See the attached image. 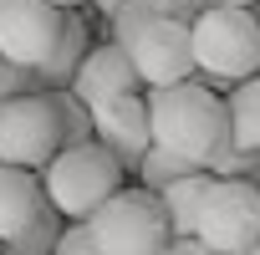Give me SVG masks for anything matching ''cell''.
I'll return each mask as SVG.
<instances>
[{
	"mask_svg": "<svg viewBox=\"0 0 260 255\" xmlns=\"http://www.w3.org/2000/svg\"><path fill=\"white\" fill-rule=\"evenodd\" d=\"M51 97H56V107H61L67 148H72V143H92V107H87V102H77V92H72V87H56Z\"/></svg>",
	"mask_w": 260,
	"mask_h": 255,
	"instance_id": "obj_18",
	"label": "cell"
},
{
	"mask_svg": "<svg viewBox=\"0 0 260 255\" xmlns=\"http://www.w3.org/2000/svg\"><path fill=\"white\" fill-rule=\"evenodd\" d=\"M92 138L122 164V169H138V158L153 148V117H148V97L127 92L112 97L102 107H92Z\"/></svg>",
	"mask_w": 260,
	"mask_h": 255,
	"instance_id": "obj_9",
	"label": "cell"
},
{
	"mask_svg": "<svg viewBox=\"0 0 260 255\" xmlns=\"http://www.w3.org/2000/svg\"><path fill=\"white\" fill-rule=\"evenodd\" d=\"M87 56H92V31H87V21H82L77 11H67V26H61V41H56V51H51V56L36 67V82H41V92L72 87Z\"/></svg>",
	"mask_w": 260,
	"mask_h": 255,
	"instance_id": "obj_12",
	"label": "cell"
},
{
	"mask_svg": "<svg viewBox=\"0 0 260 255\" xmlns=\"http://www.w3.org/2000/svg\"><path fill=\"white\" fill-rule=\"evenodd\" d=\"M87 230L102 255H164L174 245L169 214H164L158 194H148V189H117L87 219Z\"/></svg>",
	"mask_w": 260,
	"mask_h": 255,
	"instance_id": "obj_4",
	"label": "cell"
},
{
	"mask_svg": "<svg viewBox=\"0 0 260 255\" xmlns=\"http://www.w3.org/2000/svg\"><path fill=\"white\" fill-rule=\"evenodd\" d=\"M255 16H260V0H255Z\"/></svg>",
	"mask_w": 260,
	"mask_h": 255,
	"instance_id": "obj_27",
	"label": "cell"
},
{
	"mask_svg": "<svg viewBox=\"0 0 260 255\" xmlns=\"http://www.w3.org/2000/svg\"><path fill=\"white\" fill-rule=\"evenodd\" d=\"M92 6H97V11H102V16H112V11H117V6H122V0H92Z\"/></svg>",
	"mask_w": 260,
	"mask_h": 255,
	"instance_id": "obj_23",
	"label": "cell"
},
{
	"mask_svg": "<svg viewBox=\"0 0 260 255\" xmlns=\"http://www.w3.org/2000/svg\"><path fill=\"white\" fill-rule=\"evenodd\" d=\"M51 6H61V11H77V6H82V0H51Z\"/></svg>",
	"mask_w": 260,
	"mask_h": 255,
	"instance_id": "obj_25",
	"label": "cell"
},
{
	"mask_svg": "<svg viewBox=\"0 0 260 255\" xmlns=\"http://www.w3.org/2000/svg\"><path fill=\"white\" fill-rule=\"evenodd\" d=\"M209 189H214V174L199 169V174H189V179H179V184H169V189L158 194L174 240H194V235H199V209H204V194H209Z\"/></svg>",
	"mask_w": 260,
	"mask_h": 255,
	"instance_id": "obj_13",
	"label": "cell"
},
{
	"mask_svg": "<svg viewBox=\"0 0 260 255\" xmlns=\"http://www.w3.org/2000/svg\"><path fill=\"white\" fill-rule=\"evenodd\" d=\"M148 117H153V143L189 158L194 169H214L235 148L230 143V107L204 82H179V87L148 92Z\"/></svg>",
	"mask_w": 260,
	"mask_h": 255,
	"instance_id": "obj_1",
	"label": "cell"
},
{
	"mask_svg": "<svg viewBox=\"0 0 260 255\" xmlns=\"http://www.w3.org/2000/svg\"><path fill=\"white\" fill-rule=\"evenodd\" d=\"M204 11H209V0H158V16H169V21H184V26H194Z\"/></svg>",
	"mask_w": 260,
	"mask_h": 255,
	"instance_id": "obj_21",
	"label": "cell"
},
{
	"mask_svg": "<svg viewBox=\"0 0 260 255\" xmlns=\"http://www.w3.org/2000/svg\"><path fill=\"white\" fill-rule=\"evenodd\" d=\"M117 179H122V164H117L97 138L61 148V153L41 169L46 204H51L61 219H92V214L117 194Z\"/></svg>",
	"mask_w": 260,
	"mask_h": 255,
	"instance_id": "obj_2",
	"label": "cell"
},
{
	"mask_svg": "<svg viewBox=\"0 0 260 255\" xmlns=\"http://www.w3.org/2000/svg\"><path fill=\"white\" fill-rule=\"evenodd\" d=\"M61 148H67V128L51 92H26V97L0 102V164L36 174Z\"/></svg>",
	"mask_w": 260,
	"mask_h": 255,
	"instance_id": "obj_5",
	"label": "cell"
},
{
	"mask_svg": "<svg viewBox=\"0 0 260 255\" xmlns=\"http://www.w3.org/2000/svg\"><path fill=\"white\" fill-rule=\"evenodd\" d=\"M164 255H219V250H209L204 240H174V245H169Z\"/></svg>",
	"mask_w": 260,
	"mask_h": 255,
	"instance_id": "obj_22",
	"label": "cell"
},
{
	"mask_svg": "<svg viewBox=\"0 0 260 255\" xmlns=\"http://www.w3.org/2000/svg\"><path fill=\"white\" fill-rule=\"evenodd\" d=\"M0 6H6V0H0Z\"/></svg>",
	"mask_w": 260,
	"mask_h": 255,
	"instance_id": "obj_28",
	"label": "cell"
},
{
	"mask_svg": "<svg viewBox=\"0 0 260 255\" xmlns=\"http://www.w3.org/2000/svg\"><path fill=\"white\" fill-rule=\"evenodd\" d=\"M194 67L219 87L260 77V16L245 6H209L194 21Z\"/></svg>",
	"mask_w": 260,
	"mask_h": 255,
	"instance_id": "obj_3",
	"label": "cell"
},
{
	"mask_svg": "<svg viewBox=\"0 0 260 255\" xmlns=\"http://www.w3.org/2000/svg\"><path fill=\"white\" fill-rule=\"evenodd\" d=\"M189 174H199L189 158H179V153H169V148H148L143 158H138V179H143V189L148 194H164L169 184H179V179H189Z\"/></svg>",
	"mask_w": 260,
	"mask_h": 255,
	"instance_id": "obj_16",
	"label": "cell"
},
{
	"mask_svg": "<svg viewBox=\"0 0 260 255\" xmlns=\"http://www.w3.org/2000/svg\"><path fill=\"white\" fill-rule=\"evenodd\" d=\"M61 26H67V11L51 0H6L0 6V56L36 72L56 51Z\"/></svg>",
	"mask_w": 260,
	"mask_h": 255,
	"instance_id": "obj_7",
	"label": "cell"
},
{
	"mask_svg": "<svg viewBox=\"0 0 260 255\" xmlns=\"http://www.w3.org/2000/svg\"><path fill=\"white\" fill-rule=\"evenodd\" d=\"M153 21H158V0H122V6L107 16V26H112V46L127 51V46H133V41L153 26Z\"/></svg>",
	"mask_w": 260,
	"mask_h": 255,
	"instance_id": "obj_17",
	"label": "cell"
},
{
	"mask_svg": "<svg viewBox=\"0 0 260 255\" xmlns=\"http://www.w3.org/2000/svg\"><path fill=\"white\" fill-rule=\"evenodd\" d=\"M41 209H46L41 174L0 164V245H11V240H16V235H21Z\"/></svg>",
	"mask_w": 260,
	"mask_h": 255,
	"instance_id": "obj_11",
	"label": "cell"
},
{
	"mask_svg": "<svg viewBox=\"0 0 260 255\" xmlns=\"http://www.w3.org/2000/svg\"><path fill=\"white\" fill-rule=\"evenodd\" d=\"M224 107H230V143L240 153H255L260 158V77L235 82L230 97H224Z\"/></svg>",
	"mask_w": 260,
	"mask_h": 255,
	"instance_id": "obj_14",
	"label": "cell"
},
{
	"mask_svg": "<svg viewBox=\"0 0 260 255\" xmlns=\"http://www.w3.org/2000/svg\"><path fill=\"white\" fill-rule=\"evenodd\" d=\"M51 255H102V250H97V240H92L87 219H72V225L61 230V240H56V250H51Z\"/></svg>",
	"mask_w": 260,
	"mask_h": 255,
	"instance_id": "obj_20",
	"label": "cell"
},
{
	"mask_svg": "<svg viewBox=\"0 0 260 255\" xmlns=\"http://www.w3.org/2000/svg\"><path fill=\"white\" fill-rule=\"evenodd\" d=\"M245 255H260V245H250V250H245Z\"/></svg>",
	"mask_w": 260,
	"mask_h": 255,
	"instance_id": "obj_26",
	"label": "cell"
},
{
	"mask_svg": "<svg viewBox=\"0 0 260 255\" xmlns=\"http://www.w3.org/2000/svg\"><path fill=\"white\" fill-rule=\"evenodd\" d=\"M26 92H41L36 72H31V67H21V61H6V56H0V102L26 97Z\"/></svg>",
	"mask_w": 260,
	"mask_h": 255,
	"instance_id": "obj_19",
	"label": "cell"
},
{
	"mask_svg": "<svg viewBox=\"0 0 260 255\" xmlns=\"http://www.w3.org/2000/svg\"><path fill=\"white\" fill-rule=\"evenodd\" d=\"M209 6H245V11H250L255 0H209Z\"/></svg>",
	"mask_w": 260,
	"mask_h": 255,
	"instance_id": "obj_24",
	"label": "cell"
},
{
	"mask_svg": "<svg viewBox=\"0 0 260 255\" xmlns=\"http://www.w3.org/2000/svg\"><path fill=\"white\" fill-rule=\"evenodd\" d=\"M194 240H204L219 255H245L250 245H260V184H250V179H214V189L204 194Z\"/></svg>",
	"mask_w": 260,
	"mask_h": 255,
	"instance_id": "obj_6",
	"label": "cell"
},
{
	"mask_svg": "<svg viewBox=\"0 0 260 255\" xmlns=\"http://www.w3.org/2000/svg\"><path fill=\"white\" fill-rule=\"evenodd\" d=\"M143 82H138V67H133V56H127L122 46H92V56L82 61V72H77V82H72V92H77V102H87V107H102V102H112V97H127V92H138Z\"/></svg>",
	"mask_w": 260,
	"mask_h": 255,
	"instance_id": "obj_10",
	"label": "cell"
},
{
	"mask_svg": "<svg viewBox=\"0 0 260 255\" xmlns=\"http://www.w3.org/2000/svg\"><path fill=\"white\" fill-rule=\"evenodd\" d=\"M127 56H133L143 87H153V92L158 87H179V82L194 77V26L158 16L133 46H127Z\"/></svg>",
	"mask_w": 260,
	"mask_h": 255,
	"instance_id": "obj_8",
	"label": "cell"
},
{
	"mask_svg": "<svg viewBox=\"0 0 260 255\" xmlns=\"http://www.w3.org/2000/svg\"><path fill=\"white\" fill-rule=\"evenodd\" d=\"M61 230H67V219L46 204V209H41V214H36V219L11 240V245H0V255H51L56 240H61Z\"/></svg>",
	"mask_w": 260,
	"mask_h": 255,
	"instance_id": "obj_15",
	"label": "cell"
}]
</instances>
